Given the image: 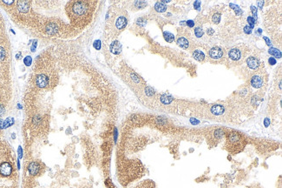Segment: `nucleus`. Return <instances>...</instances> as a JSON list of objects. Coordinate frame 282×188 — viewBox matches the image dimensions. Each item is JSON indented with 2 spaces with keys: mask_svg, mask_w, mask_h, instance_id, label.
Here are the masks:
<instances>
[{
  "mask_svg": "<svg viewBox=\"0 0 282 188\" xmlns=\"http://www.w3.org/2000/svg\"><path fill=\"white\" fill-rule=\"evenodd\" d=\"M95 3L91 2H75L71 4L70 17L71 21L81 24H86L90 20L93 12V6Z\"/></svg>",
  "mask_w": 282,
  "mask_h": 188,
  "instance_id": "f257e3e1",
  "label": "nucleus"
},
{
  "mask_svg": "<svg viewBox=\"0 0 282 188\" xmlns=\"http://www.w3.org/2000/svg\"><path fill=\"white\" fill-rule=\"evenodd\" d=\"M243 137L239 133L233 132L231 133L230 134L228 135L227 138V143H228V147L231 152H239L240 148L243 146Z\"/></svg>",
  "mask_w": 282,
  "mask_h": 188,
  "instance_id": "f03ea898",
  "label": "nucleus"
},
{
  "mask_svg": "<svg viewBox=\"0 0 282 188\" xmlns=\"http://www.w3.org/2000/svg\"><path fill=\"white\" fill-rule=\"evenodd\" d=\"M113 26L115 30H116L118 32L122 31L123 30L125 29V27L128 25V18L126 17V15H117L115 17V18L113 19Z\"/></svg>",
  "mask_w": 282,
  "mask_h": 188,
  "instance_id": "7ed1b4c3",
  "label": "nucleus"
},
{
  "mask_svg": "<svg viewBox=\"0 0 282 188\" xmlns=\"http://www.w3.org/2000/svg\"><path fill=\"white\" fill-rule=\"evenodd\" d=\"M12 165L9 162H4L0 165V175L2 177H9L12 173Z\"/></svg>",
  "mask_w": 282,
  "mask_h": 188,
  "instance_id": "20e7f679",
  "label": "nucleus"
},
{
  "mask_svg": "<svg viewBox=\"0 0 282 188\" xmlns=\"http://www.w3.org/2000/svg\"><path fill=\"white\" fill-rule=\"evenodd\" d=\"M27 170L30 175L31 176H38L41 171V165L38 162L31 161L27 166Z\"/></svg>",
  "mask_w": 282,
  "mask_h": 188,
  "instance_id": "39448f33",
  "label": "nucleus"
},
{
  "mask_svg": "<svg viewBox=\"0 0 282 188\" xmlns=\"http://www.w3.org/2000/svg\"><path fill=\"white\" fill-rule=\"evenodd\" d=\"M35 83L39 88H45L49 85V78L45 74H38L36 77Z\"/></svg>",
  "mask_w": 282,
  "mask_h": 188,
  "instance_id": "423d86ee",
  "label": "nucleus"
},
{
  "mask_svg": "<svg viewBox=\"0 0 282 188\" xmlns=\"http://www.w3.org/2000/svg\"><path fill=\"white\" fill-rule=\"evenodd\" d=\"M264 84V78L260 74H255L251 79V85L254 88H260Z\"/></svg>",
  "mask_w": 282,
  "mask_h": 188,
  "instance_id": "0eeeda50",
  "label": "nucleus"
},
{
  "mask_svg": "<svg viewBox=\"0 0 282 188\" xmlns=\"http://www.w3.org/2000/svg\"><path fill=\"white\" fill-rule=\"evenodd\" d=\"M209 56L213 59H220L223 57V51L220 47H213L209 50Z\"/></svg>",
  "mask_w": 282,
  "mask_h": 188,
  "instance_id": "6e6552de",
  "label": "nucleus"
},
{
  "mask_svg": "<svg viewBox=\"0 0 282 188\" xmlns=\"http://www.w3.org/2000/svg\"><path fill=\"white\" fill-rule=\"evenodd\" d=\"M17 10L21 13H26L30 10V2H27V1H19L17 3Z\"/></svg>",
  "mask_w": 282,
  "mask_h": 188,
  "instance_id": "1a4fd4ad",
  "label": "nucleus"
},
{
  "mask_svg": "<svg viewBox=\"0 0 282 188\" xmlns=\"http://www.w3.org/2000/svg\"><path fill=\"white\" fill-rule=\"evenodd\" d=\"M45 31L48 35H55L58 31V26L56 23L50 22L45 27Z\"/></svg>",
  "mask_w": 282,
  "mask_h": 188,
  "instance_id": "9d476101",
  "label": "nucleus"
},
{
  "mask_svg": "<svg viewBox=\"0 0 282 188\" xmlns=\"http://www.w3.org/2000/svg\"><path fill=\"white\" fill-rule=\"evenodd\" d=\"M247 66L252 70H256L260 66V60L255 57H249L246 59Z\"/></svg>",
  "mask_w": 282,
  "mask_h": 188,
  "instance_id": "9b49d317",
  "label": "nucleus"
},
{
  "mask_svg": "<svg viewBox=\"0 0 282 188\" xmlns=\"http://www.w3.org/2000/svg\"><path fill=\"white\" fill-rule=\"evenodd\" d=\"M228 57L229 58L233 60V61H238L241 58V51L237 48H233L231 49L228 52Z\"/></svg>",
  "mask_w": 282,
  "mask_h": 188,
  "instance_id": "f8f14e48",
  "label": "nucleus"
},
{
  "mask_svg": "<svg viewBox=\"0 0 282 188\" xmlns=\"http://www.w3.org/2000/svg\"><path fill=\"white\" fill-rule=\"evenodd\" d=\"M109 49H110V52L112 53L117 55V54H119L122 52V44H121V43L119 41L115 40L111 43Z\"/></svg>",
  "mask_w": 282,
  "mask_h": 188,
  "instance_id": "ddd939ff",
  "label": "nucleus"
},
{
  "mask_svg": "<svg viewBox=\"0 0 282 188\" xmlns=\"http://www.w3.org/2000/svg\"><path fill=\"white\" fill-rule=\"evenodd\" d=\"M177 44L183 49H188L189 47V42L185 38H179L177 39Z\"/></svg>",
  "mask_w": 282,
  "mask_h": 188,
  "instance_id": "4468645a",
  "label": "nucleus"
},
{
  "mask_svg": "<svg viewBox=\"0 0 282 188\" xmlns=\"http://www.w3.org/2000/svg\"><path fill=\"white\" fill-rule=\"evenodd\" d=\"M211 111L215 115H220L224 112V107L221 105H215L211 108Z\"/></svg>",
  "mask_w": 282,
  "mask_h": 188,
  "instance_id": "2eb2a0df",
  "label": "nucleus"
},
{
  "mask_svg": "<svg viewBox=\"0 0 282 188\" xmlns=\"http://www.w3.org/2000/svg\"><path fill=\"white\" fill-rule=\"evenodd\" d=\"M193 56H194V58L196 60H198V61H203L204 58H205V55H204V53H203L201 50H196V51H194V53H193Z\"/></svg>",
  "mask_w": 282,
  "mask_h": 188,
  "instance_id": "dca6fc26",
  "label": "nucleus"
},
{
  "mask_svg": "<svg viewBox=\"0 0 282 188\" xmlns=\"http://www.w3.org/2000/svg\"><path fill=\"white\" fill-rule=\"evenodd\" d=\"M154 9H155V11L158 12H164L167 10V6H166L164 4L158 2V3H156V4H154Z\"/></svg>",
  "mask_w": 282,
  "mask_h": 188,
  "instance_id": "f3484780",
  "label": "nucleus"
},
{
  "mask_svg": "<svg viewBox=\"0 0 282 188\" xmlns=\"http://www.w3.org/2000/svg\"><path fill=\"white\" fill-rule=\"evenodd\" d=\"M268 52L271 54L272 56L275 57V58H281V52L280 50L276 49V48H270L268 50Z\"/></svg>",
  "mask_w": 282,
  "mask_h": 188,
  "instance_id": "a211bd4d",
  "label": "nucleus"
},
{
  "mask_svg": "<svg viewBox=\"0 0 282 188\" xmlns=\"http://www.w3.org/2000/svg\"><path fill=\"white\" fill-rule=\"evenodd\" d=\"M14 124V119L13 118H8L4 121H3V129L7 128Z\"/></svg>",
  "mask_w": 282,
  "mask_h": 188,
  "instance_id": "6ab92c4d",
  "label": "nucleus"
},
{
  "mask_svg": "<svg viewBox=\"0 0 282 188\" xmlns=\"http://www.w3.org/2000/svg\"><path fill=\"white\" fill-rule=\"evenodd\" d=\"M163 36H164L165 40L168 42V43H172V42L174 41V39H175V36H174L172 33L168 32V31H165V32L163 33Z\"/></svg>",
  "mask_w": 282,
  "mask_h": 188,
  "instance_id": "aec40b11",
  "label": "nucleus"
},
{
  "mask_svg": "<svg viewBox=\"0 0 282 188\" xmlns=\"http://www.w3.org/2000/svg\"><path fill=\"white\" fill-rule=\"evenodd\" d=\"M171 100H172V98L171 97H168L167 95H162V97H161V101L163 103V104H169L170 102H171Z\"/></svg>",
  "mask_w": 282,
  "mask_h": 188,
  "instance_id": "412c9836",
  "label": "nucleus"
},
{
  "mask_svg": "<svg viewBox=\"0 0 282 188\" xmlns=\"http://www.w3.org/2000/svg\"><path fill=\"white\" fill-rule=\"evenodd\" d=\"M194 34L197 38H202L203 36V31L201 27H196L194 29Z\"/></svg>",
  "mask_w": 282,
  "mask_h": 188,
  "instance_id": "4be33fe9",
  "label": "nucleus"
},
{
  "mask_svg": "<svg viewBox=\"0 0 282 188\" xmlns=\"http://www.w3.org/2000/svg\"><path fill=\"white\" fill-rule=\"evenodd\" d=\"M32 122H33V124L35 125H39L41 123H42V118H41V116H39V115H35L34 116V118H33V120H32Z\"/></svg>",
  "mask_w": 282,
  "mask_h": 188,
  "instance_id": "5701e85b",
  "label": "nucleus"
},
{
  "mask_svg": "<svg viewBox=\"0 0 282 188\" xmlns=\"http://www.w3.org/2000/svg\"><path fill=\"white\" fill-rule=\"evenodd\" d=\"M24 63L26 66H30L32 64V58L30 56H26L24 58Z\"/></svg>",
  "mask_w": 282,
  "mask_h": 188,
  "instance_id": "b1692460",
  "label": "nucleus"
},
{
  "mask_svg": "<svg viewBox=\"0 0 282 188\" xmlns=\"http://www.w3.org/2000/svg\"><path fill=\"white\" fill-rule=\"evenodd\" d=\"M247 22H248V24H249L248 26L250 27L251 29H253L254 26V24H255L254 18L253 17H247Z\"/></svg>",
  "mask_w": 282,
  "mask_h": 188,
  "instance_id": "393cba45",
  "label": "nucleus"
},
{
  "mask_svg": "<svg viewBox=\"0 0 282 188\" xmlns=\"http://www.w3.org/2000/svg\"><path fill=\"white\" fill-rule=\"evenodd\" d=\"M6 56V52L3 47H0V61H3L5 58Z\"/></svg>",
  "mask_w": 282,
  "mask_h": 188,
  "instance_id": "a878e982",
  "label": "nucleus"
},
{
  "mask_svg": "<svg viewBox=\"0 0 282 188\" xmlns=\"http://www.w3.org/2000/svg\"><path fill=\"white\" fill-rule=\"evenodd\" d=\"M212 20H213L214 23L218 24L219 22L220 21V14H215V15L213 16V17H212Z\"/></svg>",
  "mask_w": 282,
  "mask_h": 188,
  "instance_id": "bb28decb",
  "label": "nucleus"
},
{
  "mask_svg": "<svg viewBox=\"0 0 282 188\" xmlns=\"http://www.w3.org/2000/svg\"><path fill=\"white\" fill-rule=\"evenodd\" d=\"M251 12H252V13L254 15V20L256 21V18H257V8L255 6H254V5H252L251 6Z\"/></svg>",
  "mask_w": 282,
  "mask_h": 188,
  "instance_id": "cd10ccee",
  "label": "nucleus"
},
{
  "mask_svg": "<svg viewBox=\"0 0 282 188\" xmlns=\"http://www.w3.org/2000/svg\"><path fill=\"white\" fill-rule=\"evenodd\" d=\"M105 184H106V186H107L109 188H115V186L113 185V183L111 182V180H110V179H106Z\"/></svg>",
  "mask_w": 282,
  "mask_h": 188,
  "instance_id": "c85d7f7f",
  "label": "nucleus"
},
{
  "mask_svg": "<svg viewBox=\"0 0 282 188\" xmlns=\"http://www.w3.org/2000/svg\"><path fill=\"white\" fill-rule=\"evenodd\" d=\"M243 31L246 34H251V33H252V29L248 26H246L244 27Z\"/></svg>",
  "mask_w": 282,
  "mask_h": 188,
  "instance_id": "c756f323",
  "label": "nucleus"
},
{
  "mask_svg": "<svg viewBox=\"0 0 282 188\" xmlns=\"http://www.w3.org/2000/svg\"><path fill=\"white\" fill-rule=\"evenodd\" d=\"M4 113H5V108H4V106L3 105L0 104V117L4 116Z\"/></svg>",
  "mask_w": 282,
  "mask_h": 188,
  "instance_id": "7c9ffc66",
  "label": "nucleus"
},
{
  "mask_svg": "<svg viewBox=\"0 0 282 188\" xmlns=\"http://www.w3.org/2000/svg\"><path fill=\"white\" fill-rule=\"evenodd\" d=\"M17 152H18V156H19V159H22L23 158V149L21 146H18V150H17Z\"/></svg>",
  "mask_w": 282,
  "mask_h": 188,
  "instance_id": "2f4dec72",
  "label": "nucleus"
},
{
  "mask_svg": "<svg viewBox=\"0 0 282 188\" xmlns=\"http://www.w3.org/2000/svg\"><path fill=\"white\" fill-rule=\"evenodd\" d=\"M194 8H195L196 10H199V8H200V6H201V2H200V1H196V2H194Z\"/></svg>",
  "mask_w": 282,
  "mask_h": 188,
  "instance_id": "473e14b6",
  "label": "nucleus"
},
{
  "mask_svg": "<svg viewBox=\"0 0 282 188\" xmlns=\"http://www.w3.org/2000/svg\"><path fill=\"white\" fill-rule=\"evenodd\" d=\"M186 24H187V26H188V27L194 26V22L193 20H188V21H187V22H186Z\"/></svg>",
  "mask_w": 282,
  "mask_h": 188,
  "instance_id": "72a5a7b5",
  "label": "nucleus"
},
{
  "mask_svg": "<svg viewBox=\"0 0 282 188\" xmlns=\"http://www.w3.org/2000/svg\"><path fill=\"white\" fill-rule=\"evenodd\" d=\"M268 61H269L270 65H273H273H275V64H276V59H274L273 57H271V58H270L269 59H268Z\"/></svg>",
  "mask_w": 282,
  "mask_h": 188,
  "instance_id": "f704fd0d",
  "label": "nucleus"
},
{
  "mask_svg": "<svg viewBox=\"0 0 282 188\" xmlns=\"http://www.w3.org/2000/svg\"><path fill=\"white\" fill-rule=\"evenodd\" d=\"M100 45H101L100 41H96V42H95V44H94V46H95L97 50H99V49H100Z\"/></svg>",
  "mask_w": 282,
  "mask_h": 188,
  "instance_id": "c9c22d12",
  "label": "nucleus"
},
{
  "mask_svg": "<svg viewBox=\"0 0 282 188\" xmlns=\"http://www.w3.org/2000/svg\"><path fill=\"white\" fill-rule=\"evenodd\" d=\"M36 48H37V41H35L33 43V44L31 45V52H35Z\"/></svg>",
  "mask_w": 282,
  "mask_h": 188,
  "instance_id": "e433bc0d",
  "label": "nucleus"
},
{
  "mask_svg": "<svg viewBox=\"0 0 282 188\" xmlns=\"http://www.w3.org/2000/svg\"><path fill=\"white\" fill-rule=\"evenodd\" d=\"M264 123H265V125H266V127H268V126L269 125L270 120H268V119H266V120H265V121H264Z\"/></svg>",
  "mask_w": 282,
  "mask_h": 188,
  "instance_id": "4c0bfd02",
  "label": "nucleus"
},
{
  "mask_svg": "<svg viewBox=\"0 0 282 188\" xmlns=\"http://www.w3.org/2000/svg\"><path fill=\"white\" fill-rule=\"evenodd\" d=\"M263 39H264L266 40V42H267V44H268V45H271V43H270V40H269V39H268V38H266V37H264Z\"/></svg>",
  "mask_w": 282,
  "mask_h": 188,
  "instance_id": "58836bf2",
  "label": "nucleus"
},
{
  "mask_svg": "<svg viewBox=\"0 0 282 188\" xmlns=\"http://www.w3.org/2000/svg\"><path fill=\"white\" fill-rule=\"evenodd\" d=\"M66 134H68V135L71 134V129H70V127L66 130Z\"/></svg>",
  "mask_w": 282,
  "mask_h": 188,
  "instance_id": "ea45409f",
  "label": "nucleus"
},
{
  "mask_svg": "<svg viewBox=\"0 0 282 188\" xmlns=\"http://www.w3.org/2000/svg\"><path fill=\"white\" fill-rule=\"evenodd\" d=\"M16 58H17V59H20V58H21V53L19 52L18 54H17V56H16Z\"/></svg>",
  "mask_w": 282,
  "mask_h": 188,
  "instance_id": "a19ab883",
  "label": "nucleus"
},
{
  "mask_svg": "<svg viewBox=\"0 0 282 188\" xmlns=\"http://www.w3.org/2000/svg\"><path fill=\"white\" fill-rule=\"evenodd\" d=\"M263 4H264V2H260V3H258V4L260 5V7H261V6L263 5Z\"/></svg>",
  "mask_w": 282,
  "mask_h": 188,
  "instance_id": "79ce46f5",
  "label": "nucleus"
},
{
  "mask_svg": "<svg viewBox=\"0 0 282 188\" xmlns=\"http://www.w3.org/2000/svg\"><path fill=\"white\" fill-rule=\"evenodd\" d=\"M141 188H146V187H144V185H143V187H141ZM149 188H154V184H153V185H151V186H150Z\"/></svg>",
  "mask_w": 282,
  "mask_h": 188,
  "instance_id": "37998d69",
  "label": "nucleus"
}]
</instances>
